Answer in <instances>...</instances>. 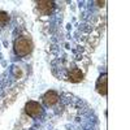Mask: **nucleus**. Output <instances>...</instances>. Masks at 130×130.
<instances>
[{
  "mask_svg": "<svg viewBox=\"0 0 130 130\" xmlns=\"http://www.w3.org/2000/svg\"><path fill=\"white\" fill-rule=\"evenodd\" d=\"M32 51V42L30 38H26V37H21V38H17L14 40V52L16 55L24 57L26 55Z\"/></svg>",
  "mask_w": 130,
  "mask_h": 130,
  "instance_id": "nucleus-1",
  "label": "nucleus"
},
{
  "mask_svg": "<svg viewBox=\"0 0 130 130\" xmlns=\"http://www.w3.org/2000/svg\"><path fill=\"white\" fill-rule=\"evenodd\" d=\"M25 112H26V115H29L31 117H39L43 113V108L37 102H27L25 105Z\"/></svg>",
  "mask_w": 130,
  "mask_h": 130,
  "instance_id": "nucleus-2",
  "label": "nucleus"
},
{
  "mask_svg": "<svg viewBox=\"0 0 130 130\" xmlns=\"http://www.w3.org/2000/svg\"><path fill=\"white\" fill-rule=\"evenodd\" d=\"M108 79H107V74H102L99 79L96 82V91L99 92L100 95H107V91H108V85H107Z\"/></svg>",
  "mask_w": 130,
  "mask_h": 130,
  "instance_id": "nucleus-3",
  "label": "nucleus"
},
{
  "mask_svg": "<svg viewBox=\"0 0 130 130\" xmlns=\"http://www.w3.org/2000/svg\"><path fill=\"white\" fill-rule=\"evenodd\" d=\"M59 100V95L56 91H53V90H50L47 91L44 95H43V103H44L46 105H53V104H56Z\"/></svg>",
  "mask_w": 130,
  "mask_h": 130,
  "instance_id": "nucleus-4",
  "label": "nucleus"
},
{
  "mask_svg": "<svg viewBox=\"0 0 130 130\" xmlns=\"http://www.w3.org/2000/svg\"><path fill=\"white\" fill-rule=\"evenodd\" d=\"M53 8H55V4L53 2H48V0H44V2H39L38 3V10L42 13V14H50Z\"/></svg>",
  "mask_w": 130,
  "mask_h": 130,
  "instance_id": "nucleus-5",
  "label": "nucleus"
},
{
  "mask_svg": "<svg viewBox=\"0 0 130 130\" xmlns=\"http://www.w3.org/2000/svg\"><path fill=\"white\" fill-rule=\"evenodd\" d=\"M82 78H83V73L81 72V69L73 68L69 72V79L72 82H79V81H82Z\"/></svg>",
  "mask_w": 130,
  "mask_h": 130,
  "instance_id": "nucleus-6",
  "label": "nucleus"
},
{
  "mask_svg": "<svg viewBox=\"0 0 130 130\" xmlns=\"http://www.w3.org/2000/svg\"><path fill=\"white\" fill-rule=\"evenodd\" d=\"M8 21H9V16L7 12H4V10H0V25H5L8 24Z\"/></svg>",
  "mask_w": 130,
  "mask_h": 130,
  "instance_id": "nucleus-7",
  "label": "nucleus"
}]
</instances>
